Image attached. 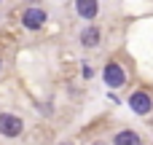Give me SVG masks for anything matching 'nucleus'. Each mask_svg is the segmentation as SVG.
<instances>
[{"label": "nucleus", "instance_id": "1", "mask_svg": "<svg viewBox=\"0 0 153 145\" xmlns=\"http://www.w3.org/2000/svg\"><path fill=\"white\" fill-rule=\"evenodd\" d=\"M105 83H108L110 89H121V86L126 83V73H124V67L116 65V62H110V65L105 67Z\"/></svg>", "mask_w": 153, "mask_h": 145}, {"label": "nucleus", "instance_id": "2", "mask_svg": "<svg viewBox=\"0 0 153 145\" xmlns=\"http://www.w3.org/2000/svg\"><path fill=\"white\" fill-rule=\"evenodd\" d=\"M129 108L137 113V116H148L153 110V100L145 94V91H134L132 97H129Z\"/></svg>", "mask_w": 153, "mask_h": 145}, {"label": "nucleus", "instance_id": "3", "mask_svg": "<svg viewBox=\"0 0 153 145\" xmlns=\"http://www.w3.org/2000/svg\"><path fill=\"white\" fill-rule=\"evenodd\" d=\"M0 132L5 137H16V135H22V121L13 113H0Z\"/></svg>", "mask_w": 153, "mask_h": 145}, {"label": "nucleus", "instance_id": "4", "mask_svg": "<svg viewBox=\"0 0 153 145\" xmlns=\"http://www.w3.org/2000/svg\"><path fill=\"white\" fill-rule=\"evenodd\" d=\"M22 22H24L27 30H38V27H43V22H46V11H43V8H27V11L22 13Z\"/></svg>", "mask_w": 153, "mask_h": 145}, {"label": "nucleus", "instance_id": "5", "mask_svg": "<svg viewBox=\"0 0 153 145\" xmlns=\"http://www.w3.org/2000/svg\"><path fill=\"white\" fill-rule=\"evenodd\" d=\"M75 8H78V16L94 19L97 11H100V3H97V0H75Z\"/></svg>", "mask_w": 153, "mask_h": 145}, {"label": "nucleus", "instance_id": "6", "mask_svg": "<svg viewBox=\"0 0 153 145\" xmlns=\"http://www.w3.org/2000/svg\"><path fill=\"white\" fill-rule=\"evenodd\" d=\"M113 145H143V143H140V137H137L134 132L126 129V132H118V135L113 137Z\"/></svg>", "mask_w": 153, "mask_h": 145}, {"label": "nucleus", "instance_id": "7", "mask_svg": "<svg viewBox=\"0 0 153 145\" xmlns=\"http://www.w3.org/2000/svg\"><path fill=\"white\" fill-rule=\"evenodd\" d=\"M81 43L89 46V48L97 46V43H100V30H97V27H86V30L81 32Z\"/></svg>", "mask_w": 153, "mask_h": 145}, {"label": "nucleus", "instance_id": "8", "mask_svg": "<svg viewBox=\"0 0 153 145\" xmlns=\"http://www.w3.org/2000/svg\"><path fill=\"white\" fill-rule=\"evenodd\" d=\"M94 145H108V143H94Z\"/></svg>", "mask_w": 153, "mask_h": 145}, {"label": "nucleus", "instance_id": "9", "mask_svg": "<svg viewBox=\"0 0 153 145\" xmlns=\"http://www.w3.org/2000/svg\"><path fill=\"white\" fill-rule=\"evenodd\" d=\"M62 145H73V143H62Z\"/></svg>", "mask_w": 153, "mask_h": 145}, {"label": "nucleus", "instance_id": "10", "mask_svg": "<svg viewBox=\"0 0 153 145\" xmlns=\"http://www.w3.org/2000/svg\"><path fill=\"white\" fill-rule=\"evenodd\" d=\"M0 70H3V62H0Z\"/></svg>", "mask_w": 153, "mask_h": 145}]
</instances>
